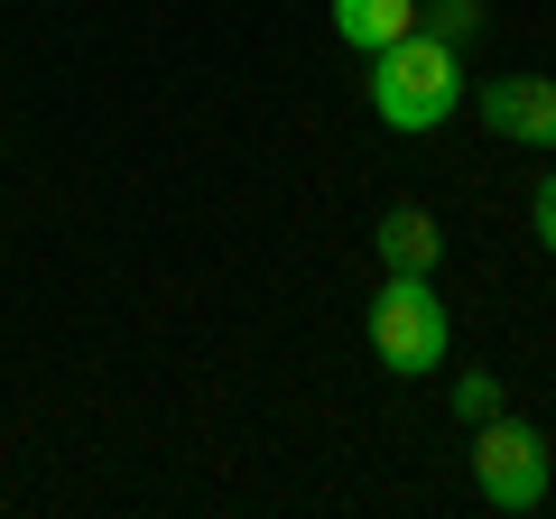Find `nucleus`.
Here are the masks:
<instances>
[{
	"label": "nucleus",
	"mask_w": 556,
	"mask_h": 519,
	"mask_svg": "<svg viewBox=\"0 0 556 519\" xmlns=\"http://www.w3.org/2000/svg\"><path fill=\"white\" fill-rule=\"evenodd\" d=\"M455 102H464V47L408 28L371 56V112L390 130H437V121H455Z\"/></svg>",
	"instance_id": "f257e3e1"
},
{
	"label": "nucleus",
	"mask_w": 556,
	"mask_h": 519,
	"mask_svg": "<svg viewBox=\"0 0 556 519\" xmlns=\"http://www.w3.org/2000/svg\"><path fill=\"white\" fill-rule=\"evenodd\" d=\"M445 298L427 288V269H380V298H371V353L390 371H445Z\"/></svg>",
	"instance_id": "f03ea898"
},
{
	"label": "nucleus",
	"mask_w": 556,
	"mask_h": 519,
	"mask_svg": "<svg viewBox=\"0 0 556 519\" xmlns=\"http://www.w3.org/2000/svg\"><path fill=\"white\" fill-rule=\"evenodd\" d=\"M371 251H380V269H437L445 232H437V214H417V204H390V214H380V232H371Z\"/></svg>",
	"instance_id": "39448f33"
},
{
	"label": "nucleus",
	"mask_w": 556,
	"mask_h": 519,
	"mask_svg": "<svg viewBox=\"0 0 556 519\" xmlns=\"http://www.w3.org/2000/svg\"><path fill=\"white\" fill-rule=\"evenodd\" d=\"M455 418H464V427L501 418V380H492V371H464V380H455Z\"/></svg>",
	"instance_id": "6e6552de"
},
{
	"label": "nucleus",
	"mask_w": 556,
	"mask_h": 519,
	"mask_svg": "<svg viewBox=\"0 0 556 519\" xmlns=\"http://www.w3.org/2000/svg\"><path fill=\"white\" fill-rule=\"evenodd\" d=\"M529 223H538V241L556 251V177H538V195H529Z\"/></svg>",
	"instance_id": "1a4fd4ad"
},
{
	"label": "nucleus",
	"mask_w": 556,
	"mask_h": 519,
	"mask_svg": "<svg viewBox=\"0 0 556 519\" xmlns=\"http://www.w3.org/2000/svg\"><path fill=\"white\" fill-rule=\"evenodd\" d=\"M473 482L492 510H538L547 501V436L519 418H482L473 427Z\"/></svg>",
	"instance_id": "7ed1b4c3"
},
{
	"label": "nucleus",
	"mask_w": 556,
	"mask_h": 519,
	"mask_svg": "<svg viewBox=\"0 0 556 519\" xmlns=\"http://www.w3.org/2000/svg\"><path fill=\"white\" fill-rule=\"evenodd\" d=\"M417 28V0H334V38L362 47V56H380L390 38H408Z\"/></svg>",
	"instance_id": "423d86ee"
},
{
	"label": "nucleus",
	"mask_w": 556,
	"mask_h": 519,
	"mask_svg": "<svg viewBox=\"0 0 556 519\" xmlns=\"http://www.w3.org/2000/svg\"><path fill=\"white\" fill-rule=\"evenodd\" d=\"M417 28L445 38V47H464V38L482 28V0H417Z\"/></svg>",
	"instance_id": "0eeeda50"
},
{
	"label": "nucleus",
	"mask_w": 556,
	"mask_h": 519,
	"mask_svg": "<svg viewBox=\"0 0 556 519\" xmlns=\"http://www.w3.org/2000/svg\"><path fill=\"white\" fill-rule=\"evenodd\" d=\"M482 130L510 149H556V75H501L482 84Z\"/></svg>",
	"instance_id": "20e7f679"
}]
</instances>
